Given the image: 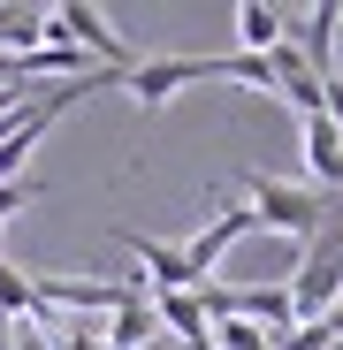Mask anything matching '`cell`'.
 <instances>
[{
	"instance_id": "cell-1",
	"label": "cell",
	"mask_w": 343,
	"mask_h": 350,
	"mask_svg": "<svg viewBox=\"0 0 343 350\" xmlns=\"http://www.w3.org/2000/svg\"><path fill=\"white\" fill-rule=\"evenodd\" d=\"M244 198H252V221L259 228H282L298 252L320 237V221L335 213V198H320L313 183H282V175H244Z\"/></svg>"
},
{
	"instance_id": "cell-2",
	"label": "cell",
	"mask_w": 343,
	"mask_h": 350,
	"mask_svg": "<svg viewBox=\"0 0 343 350\" xmlns=\"http://www.w3.org/2000/svg\"><path fill=\"white\" fill-rule=\"evenodd\" d=\"M252 228H259V221H252V206H221V213L199 228V237L183 244V267H191L199 282H221V259L237 252V244L252 237Z\"/></svg>"
},
{
	"instance_id": "cell-3",
	"label": "cell",
	"mask_w": 343,
	"mask_h": 350,
	"mask_svg": "<svg viewBox=\"0 0 343 350\" xmlns=\"http://www.w3.org/2000/svg\"><path fill=\"white\" fill-rule=\"evenodd\" d=\"M335 31H343V0H313L305 16H290V46L305 53L313 77H335Z\"/></svg>"
},
{
	"instance_id": "cell-4",
	"label": "cell",
	"mask_w": 343,
	"mask_h": 350,
	"mask_svg": "<svg viewBox=\"0 0 343 350\" xmlns=\"http://www.w3.org/2000/svg\"><path fill=\"white\" fill-rule=\"evenodd\" d=\"M298 137H305V175H313V191H320V198H343V137H335V122H328V114H305Z\"/></svg>"
},
{
	"instance_id": "cell-5",
	"label": "cell",
	"mask_w": 343,
	"mask_h": 350,
	"mask_svg": "<svg viewBox=\"0 0 343 350\" xmlns=\"http://www.w3.org/2000/svg\"><path fill=\"white\" fill-rule=\"evenodd\" d=\"M290 38V16L267 8V0H237V53H275Z\"/></svg>"
},
{
	"instance_id": "cell-6",
	"label": "cell",
	"mask_w": 343,
	"mask_h": 350,
	"mask_svg": "<svg viewBox=\"0 0 343 350\" xmlns=\"http://www.w3.org/2000/svg\"><path fill=\"white\" fill-rule=\"evenodd\" d=\"M153 335H160V320H153V289H145V297H130L123 312L99 320V342H107V350H145Z\"/></svg>"
},
{
	"instance_id": "cell-7",
	"label": "cell",
	"mask_w": 343,
	"mask_h": 350,
	"mask_svg": "<svg viewBox=\"0 0 343 350\" xmlns=\"http://www.w3.org/2000/svg\"><path fill=\"white\" fill-rule=\"evenodd\" d=\"M275 350H335V335H328V320H305V327H290Z\"/></svg>"
},
{
	"instance_id": "cell-8",
	"label": "cell",
	"mask_w": 343,
	"mask_h": 350,
	"mask_svg": "<svg viewBox=\"0 0 343 350\" xmlns=\"http://www.w3.org/2000/svg\"><path fill=\"white\" fill-rule=\"evenodd\" d=\"M31 198H38V183H23V175H16V183H0V228H8V221H16Z\"/></svg>"
},
{
	"instance_id": "cell-9",
	"label": "cell",
	"mask_w": 343,
	"mask_h": 350,
	"mask_svg": "<svg viewBox=\"0 0 343 350\" xmlns=\"http://www.w3.org/2000/svg\"><path fill=\"white\" fill-rule=\"evenodd\" d=\"M62 350H107V342H99V320H69V335H62Z\"/></svg>"
},
{
	"instance_id": "cell-10",
	"label": "cell",
	"mask_w": 343,
	"mask_h": 350,
	"mask_svg": "<svg viewBox=\"0 0 343 350\" xmlns=\"http://www.w3.org/2000/svg\"><path fill=\"white\" fill-rule=\"evenodd\" d=\"M8 84H16V62H8V53H0V92H8Z\"/></svg>"
}]
</instances>
